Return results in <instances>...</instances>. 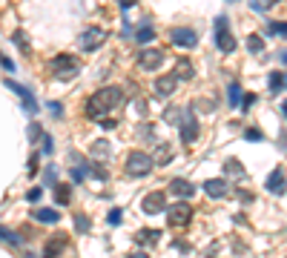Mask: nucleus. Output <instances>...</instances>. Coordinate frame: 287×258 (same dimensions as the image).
<instances>
[{
  "label": "nucleus",
  "instance_id": "1",
  "mask_svg": "<svg viewBox=\"0 0 287 258\" xmlns=\"http://www.w3.org/2000/svg\"><path fill=\"white\" fill-rule=\"evenodd\" d=\"M124 103V92L118 89V86H104V89H98V92L92 95V98L86 100V118H92V121H100L107 112H112L115 106H121Z\"/></svg>",
  "mask_w": 287,
  "mask_h": 258
},
{
  "label": "nucleus",
  "instance_id": "2",
  "mask_svg": "<svg viewBox=\"0 0 287 258\" xmlns=\"http://www.w3.org/2000/svg\"><path fill=\"white\" fill-rule=\"evenodd\" d=\"M49 72L55 78H75L78 75V60L69 55H55L49 60Z\"/></svg>",
  "mask_w": 287,
  "mask_h": 258
},
{
  "label": "nucleus",
  "instance_id": "3",
  "mask_svg": "<svg viewBox=\"0 0 287 258\" xmlns=\"http://www.w3.org/2000/svg\"><path fill=\"white\" fill-rule=\"evenodd\" d=\"M152 158L147 155V152H129L127 155V172L129 175H138V178H144V175H150L152 172Z\"/></svg>",
  "mask_w": 287,
  "mask_h": 258
},
{
  "label": "nucleus",
  "instance_id": "4",
  "mask_svg": "<svg viewBox=\"0 0 287 258\" xmlns=\"http://www.w3.org/2000/svg\"><path fill=\"white\" fill-rule=\"evenodd\" d=\"M215 46L224 52V55H230V52L236 49V37L227 32V17H215Z\"/></svg>",
  "mask_w": 287,
  "mask_h": 258
},
{
  "label": "nucleus",
  "instance_id": "5",
  "mask_svg": "<svg viewBox=\"0 0 287 258\" xmlns=\"http://www.w3.org/2000/svg\"><path fill=\"white\" fill-rule=\"evenodd\" d=\"M190 218H193V207L184 204V201L167 207V221H170V227H184V224H190Z\"/></svg>",
  "mask_w": 287,
  "mask_h": 258
},
{
  "label": "nucleus",
  "instance_id": "6",
  "mask_svg": "<svg viewBox=\"0 0 287 258\" xmlns=\"http://www.w3.org/2000/svg\"><path fill=\"white\" fill-rule=\"evenodd\" d=\"M104 40H107V32H104V29H86L84 35L78 37V46L84 52H95V49H100Z\"/></svg>",
  "mask_w": 287,
  "mask_h": 258
},
{
  "label": "nucleus",
  "instance_id": "7",
  "mask_svg": "<svg viewBox=\"0 0 287 258\" xmlns=\"http://www.w3.org/2000/svg\"><path fill=\"white\" fill-rule=\"evenodd\" d=\"M161 60H164V52L161 49H141L138 52V66H141L144 72H155L158 66H161Z\"/></svg>",
  "mask_w": 287,
  "mask_h": 258
},
{
  "label": "nucleus",
  "instance_id": "8",
  "mask_svg": "<svg viewBox=\"0 0 287 258\" xmlns=\"http://www.w3.org/2000/svg\"><path fill=\"white\" fill-rule=\"evenodd\" d=\"M141 209L147 215H158L161 209H167V198H164V192H150L147 198L141 201Z\"/></svg>",
  "mask_w": 287,
  "mask_h": 258
},
{
  "label": "nucleus",
  "instance_id": "9",
  "mask_svg": "<svg viewBox=\"0 0 287 258\" xmlns=\"http://www.w3.org/2000/svg\"><path fill=\"white\" fill-rule=\"evenodd\" d=\"M195 138H198V121H195V115L187 109V112H184V123H181V141L193 143Z\"/></svg>",
  "mask_w": 287,
  "mask_h": 258
},
{
  "label": "nucleus",
  "instance_id": "10",
  "mask_svg": "<svg viewBox=\"0 0 287 258\" xmlns=\"http://www.w3.org/2000/svg\"><path fill=\"white\" fill-rule=\"evenodd\" d=\"M170 37L175 46H187V49H193L195 43H198V35H195L193 29H172Z\"/></svg>",
  "mask_w": 287,
  "mask_h": 258
},
{
  "label": "nucleus",
  "instance_id": "11",
  "mask_svg": "<svg viewBox=\"0 0 287 258\" xmlns=\"http://www.w3.org/2000/svg\"><path fill=\"white\" fill-rule=\"evenodd\" d=\"M6 86H9V89H14V92L20 95V100H23V106H26V109H29V112H32V115H35V112H37V103H35V98H32V92H29L26 86H20V83H14V80H6Z\"/></svg>",
  "mask_w": 287,
  "mask_h": 258
},
{
  "label": "nucleus",
  "instance_id": "12",
  "mask_svg": "<svg viewBox=\"0 0 287 258\" xmlns=\"http://www.w3.org/2000/svg\"><path fill=\"white\" fill-rule=\"evenodd\" d=\"M175 86H178V78H175V75H161V78L155 80V92L161 95V98H167V95L175 92Z\"/></svg>",
  "mask_w": 287,
  "mask_h": 258
},
{
  "label": "nucleus",
  "instance_id": "13",
  "mask_svg": "<svg viewBox=\"0 0 287 258\" xmlns=\"http://www.w3.org/2000/svg\"><path fill=\"white\" fill-rule=\"evenodd\" d=\"M204 192H207L210 198H224V195L230 192V186H227V181H221V178H210L207 184H204Z\"/></svg>",
  "mask_w": 287,
  "mask_h": 258
},
{
  "label": "nucleus",
  "instance_id": "14",
  "mask_svg": "<svg viewBox=\"0 0 287 258\" xmlns=\"http://www.w3.org/2000/svg\"><path fill=\"white\" fill-rule=\"evenodd\" d=\"M267 189H270L273 195H284V189H287V181H284V169H276L267 178Z\"/></svg>",
  "mask_w": 287,
  "mask_h": 258
},
{
  "label": "nucleus",
  "instance_id": "15",
  "mask_svg": "<svg viewBox=\"0 0 287 258\" xmlns=\"http://www.w3.org/2000/svg\"><path fill=\"white\" fill-rule=\"evenodd\" d=\"M170 192H175L178 198H190V195L195 192V186L190 184V181H184V178H175V181L170 184Z\"/></svg>",
  "mask_w": 287,
  "mask_h": 258
},
{
  "label": "nucleus",
  "instance_id": "16",
  "mask_svg": "<svg viewBox=\"0 0 287 258\" xmlns=\"http://www.w3.org/2000/svg\"><path fill=\"white\" fill-rule=\"evenodd\" d=\"M195 72H193V60H187V57H181L178 60V66H175V78H184V80H190Z\"/></svg>",
  "mask_w": 287,
  "mask_h": 258
},
{
  "label": "nucleus",
  "instance_id": "17",
  "mask_svg": "<svg viewBox=\"0 0 287 258\" xmlns=\"http://www.w3.org/2000/svg\"><path fill=\"white\" fill-rule=\"evenodd\" d=\"M32 215H35L37 221H46V224H57V221H60V212H55V209H35Z\"/></svg>",
  "mask_w": 287,
  "mask_h": 258
},
{
  "label": "nucleus",
  "instance_id": "18",
  "mask_svg": "<svg viewBox=\"0 0 287 258\" xmlns=\"http://www.w3.org/2000/svg\"><path fill=\"white\" fill-rule=\"evenodd\" d=\"M241 98H244L241 86H238L236 80H233V83H230V89H227V100H230V106H238V103H241Z\"/></svg>",
  "mask_w": 287,
  "mask_h": 258
},
{
  "label": "nucleus",
  "instance_id": "19",
  "mask_svg": "<svg viewBox=\"0 0 287 258\" xmlns=\"http://www.w3.org/2000/svg\"><path fill=\"white\" fill-rule=\"evenodd\" d=\"M267 35L287 37V23H284V20H273V23H267Z\"/></svg>",
  "mask_w": 287,
  "mask_h": 258
},
{
  "label": "nucleus",
  "instance_id": "20",
  "mask_svg": "<svg viewBox=\"0 0 287 258\" xmlns=\"http://www.w3.org/2000/svg\"><path fill=\"white\" fill-rule=\"evenodd\" d=\"M184 112H187V109H181V106H170V109L164 112V121H167V123H178Z\"/></svg>",
  "mask_w": 287,
  "mask_h": 258
},
{
  "label": "nucleus",
  "instance_id": "21",
  "mask_svg": "<svg viewBox=\"0 0 287 258\" xmlns=\"http://www.w3.org/2000/svg\"><path fill=\"white\" fill-rule=\"evenodd\" d=\"M281 86H284V75H281V72H273V75H270V92L279 95Z\"/></svg>",
  "mask_w": 287,
  "mask_h": 258
},
{
  "label": "nucleus",
  "instance_id": "22",
  "mask_svg": "<svg viewBox=\"0 0 287 258\" xmlns=\"http://www.w3.org/2000/svg\"><path fill=\"white\" fill-rule=\"evenodd\" d=\"M224 172H227V175H236V178H241V175H244V169H241V164H238L236 158H230L227 164H224Z\"/></svg>",
  "mask_w": 287,
  "mask_h": 258
},
{
  "label": "nucleus",
  "instance_id": "23",
  "mask_svg": "<svg viewBox=\"0 0 287 258\" xmlns=\"http://www.w3.org/2000/svg\"><path fill=\"white\" fill-rule=\"evenodd\" d=\"M135 37H138V43H150L152 37H155V29H152V26H141L135 32Z\"/></svg>",
  "mask_w": 287,
  "mask_h": 258
},
{
  "label": "nucleus",
  "instance_id": "24",
  "mask_svg": "<svg viewBox=\"0 0 287 258\" xmlns=\"http://www.w3.org/2000/svg\"><path fill=\"white\" fill-rule=\"evenodd\" d=\"M247 49L256 52V55L264 49V40H261V35H250V37H247Z\"/></svg>",
  "mask_w": 287,
  "mask_h": 258
},
{
  "label": "nucleus",
  "instance_id": "25",
  "mask_svg": "<svg viewBox=\"0 0 287 258\" xmlns=\"http://www.w3.org/2000/svg\"><path fill=\"white\" fill-rule=\"evenodd\" d=\"M55 198H57V204H66L69 201V189L64 184H55Z\"/></svg>",
  "mask_w": 287,
  "mask_h": 258
},
{
  "label": "nucleus",
  "instance_id": "26",
  "mask_svg": "<svg viewBox=\"0 0 287 258\" xmlns=\"http://www.w3.org/2000/svg\"><path fill=\"white\" fill-rule=\"evenodd\" d=\"M0 241H9V244H23L20 235H14V232H9V229L0 227Z\"/></svg>",
  "mask_w": 287,
  "mask_h": 258
},
{
  "label": "nucleus",
  "instance_id": "27",
  "mask_svg": "<svg viewBox=\"0 0 287 258\" xmlns=\"http://www.w3.org/2000/svg\"><path fill=\"white\" fill-rule=\"evenodd\" d=\"M107 152H109V143L107 141H98L92 146V155H107Z\"/></svg>",
  "mask_w": 287,
  "mask_h": 258
},
{
  "label": "nucleus",
  "instance_id": "28",
  "mask_svg": "<svg viewBox=\"0 0 287 258\" xmlns=\"http://www.w3.org/2000/svg\"><path fill=\"white\" fill-rule=\"evenodd\" d=\"M250 6L256 9V12H267V9L273 6V3H270V0H258V3H250Z\"/></svg>",
  "mask_w": 287,
  "mask_h": 258
},
{
  "label": "nucleus",
  "instance_id": "29",
  "mask_svg": "<svg viewBox=\"0 0 287 258\" xmlns=\"http://www.w3.org/2000/svg\"><path fill=\"white\" fill-rule=\"evenodd\" d=\"M141 238L144 241H158V232L155 229H141Z\"/></svg>",
  "mask_w": 287,
  "mask_h": 258
},
{
  "label": "nucleus",
  "instance_id": "30",
  "mask_svg": "<svg viewBox=\"0 0 287 258\" xmlns=\"http://www.w3.org/2000/svg\"><path fill=\"white\" fill-rule=\"evenodd\" d=\"M75 227H78L80 232H86V227H89V221H86L84 215H78V218H75Z\"/></svg>",
  "mask_w": 287,
  "mask_h": 258
},
{
  "label": "nucleus",
  "instance_id": "31",
  "mask_svg": "<svg viewBox=\"0 0 287 258\" xmlns=\"http://www.w3.org/2000/svg\"><path fill=\"white\" fill-rule=\"evenodd\" d=\"M253 103H256V95H244V98H241V106L244 109H250Z\"/></svg>",
  "mask_w": 287,
  "mask_h": 258
},
{
  "label": "nucleus",
  "instance_id": "32",
  "mask_svg": "<svg viewBox=\"0 0 287 258\" xmlns=\"http://www.w3.org/2000/svg\"><path fill=\"white\" fill-rule=\"evenodd\" d=\"M29 138H32V141H37V138H40V126H37V123H32V126H29Z\"/></svg>",
  "mask_w": 287,
  "mask_h": 258
},
{
  "label": "nucleus",
  "instance_id": "33",
  "mask_svg": "<svg viewBox=\"0 0 287 258\" xmlns=\"http://www.w3.org/2000/svg\"><path fill=\"white\" fill-rule=\"evenodd\" d=\"M40 195H43V189H40V186H35V189H29V195H26V198H29V201H37Z\"/></svg>",
  "mask_w": 287,
  "mask_h": 258
},
{
  "label": "nucleus",
  "instance_id": "34",
  "mask_svg": "<svg viewBox=\"0 0 287 258\" xmlns=\"http://www.w3.org/2000/svg\"><path fill=\"white\" fill-rule=\"evenodd\" d=\"M247 141H261V132L258 129H247Z\"/></svg>",
  "mask_w": 287,
  "mask_h": 258
},
{
  "label": "nucleus",
  "instance_id": "35",
  "mask_svg": "<svg viewBox=\"0 0 287 258\" xmlns=\"http://www.w3.org/2000/svg\"><path fill=\"white\" fill-rule=\"evenodd\" d=\"M109 224H121V209H112V212H109Z\"/></svg>",
  "mask_w": 287,
  "mask_h": 258
},
{
  "label": "nucleus",
  "instance_id": "36",
  "mask_svg": "<svg viewBox=\"0 0 287 258\" xmlns=\"http://www.w3.org/2000/svg\"><path fill=\"white\" fill-rule=\"evenodd\" d=\"M29 172H37V155L29 158Z\"/></svg>",
  "mask_w": 287,
  "mask_h": 258
},
{
  "label": "nucleus",
  "instance_id": "37",
  "mask_svg": "<svg viewBox=\"0 0 287 258\" xmlns=\"http://www.w3.org/2000/svg\"><path fill=\"white\" fill-rule=\"evenodd\" d=\"M0 63L6 66V69H9V72H14V63H12V60H9V57H3V55H0Z\"/></svg>",
  "mask_w": 287,
  "mask_h": 258
},
{
  "label": "nucleus",
  "instance_id": "38",
  "mask_svg": "<svg viewBox=\"0 0 287 258\" xmlns=\"http://www.w3.org/2000/svg\"><path fill=\"white\" fill-rule=\"evenodd\" d=\"M43 152H52V138H43Z\"/></svg>",
  "mask_w": 287,
  "mask_h": 258
},
{
  "label": "nucleus",
  "instance_id": "39",
  "mask_svg": "<svg viewBox=\"0 0 287 258\" xmlns=\"http://www.w3.org/2000/svg\"><path fill=\"white\" fill-rule=\"evenodd\" d=\"M124 258H150L147 252H132V255H124Z\"/></svg>",
  "mask_w": 287,
  "mask_h": 258
},
{
  "label": "nucleus",
  "instance_id": "40",
  "mask_svg": "<svg viewBox=\"0 0 287 258\" xmlns=\"http://www.w3.org/2000/svg\"><path fill=\"white\" fill-rule=\"evenodd\" d=\"M281 60H284V63H287V52H284V55H281Z\"/></svg>",
  "mask_w": 287,
  "mask_h": 258
},
{
  "label": "nucleus",
  "instance_id": "41",
  "mask_svg": "<svg viewBox=\"0 0 287 258\" xmlns=\"http://www.w3.org/2000/svg\"><path fill=\"white\" fill-rule=\"evenodd\" d=\"M281 112H284V115H287V103H284V106H281Z\"/></svg>",
  "mask_w": 287,
  "mask_h": 258
}]
</instances>
